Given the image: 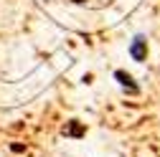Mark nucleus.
Segmentation results:
<instances>
[{
  "instance_id": "f257e3e1",
  "label": "nucleus",
  "mask_w": 160,
  "mask_h": 157,
  "mask_svg": "<svg viewBox=\"0 0 160 157\" xmlns=\"http://www.w3.org/2000/svg\"><path fill=\"white\" fill-rule=\"evenodd\" d=\"M130 56H132V61H137V64H142L148 58V38L142 33H137L130 41Z\"/></svg>"
},
{
  "instance_id": "f03ea898",
  "label": "nucleus",
  "mask_w": 160,
  "mask_h": 157,
  "mask_svg": "<svg viewBox=\"0 0 160 157\" xmlns=\"http://www.w3.org/2000/svg\"><path fill=\"white\" fill-rule=\"evenodd\" d=\"M114 81L122 86V89H127L130 94H140V86L135 84V78H132V74H127L125 69H117L114 71Z\"/></svg>"
},
{
  "instance_id": "7ed1b4c3",
  "label": "nucleus",
  "mask_w": 160,
  "mask_h": 157,
  "mask_svg": "<svg viewBox=\"0 0 160 157\" xmlns=\"http://www.w3.org/2000/svg\"><path fill=\"white\" fill-rule=\"evenodd\" d=\"M61 134L64 137H74V140H82V137L87 134V127L79 122V119H71V122H66V127L61 129Z\"/></svg>"
},
{
  "instance_id": "20e7f679",
  "label": "nucleus",
  "mask_w": 160,
  "mask_h": 157,
  "mask_svg": "<svg viewBox=\"0 0 160 157\" xmlns=\"http://www.w3.org/2000/svg\"><path fill=\"white\" fill-rule=\"evenodd\" d=\"M74 3H84V0H74Z\"/></svg>"
}]
</instances>
